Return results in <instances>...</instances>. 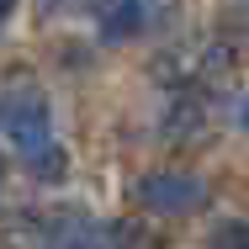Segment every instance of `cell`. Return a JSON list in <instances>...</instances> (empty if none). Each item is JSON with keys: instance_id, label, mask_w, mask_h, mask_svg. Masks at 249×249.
Wrapping results in <instances>:
<instances>
[{"instance_id": "1", "label": "cell", "mask_w": 249, "mask_h": 249, "mask_svg": "<svg viewBox=\"0 0 249 249\" xmlns=\"http://www.w3.org/2000/svg\"><path fill=\"white\" fill-rule=\"evenodd\" d=\"M0 133L11 138V149L27 159V170L37 180H64V149L53 138V111H48V96L32 90V85H16L0 96Z\"/></svg>"}, {"instance_id": "2", "label": "cell", "mask_w": 249, "mask_h": 249, "mask_svg": "<svg viewBox=\"0 0 249 249\" xmlns=\"http://www.w3.org/2000/svg\"><path fill=\"white\" fill-rule=\"evenodd\" d=\"M138 201L149 212H164V217H186V212H196L207 201V180L191 175V170H154L138 186Z\"/></svg>"}, {"instance_id": "3", "label": "cell", "mask_w": 249, "mask_h": 249, "mask_svg": "<svg viewBox=\"0 0 249 249\" xmlns=\"http://www.w3.org/2000/svg\"><path fill=\"white\" fill-rule=\"evenodd\" d=\"M90 11H96V27L106 43L138 37L149 27V0H90Z\"/></svg>"}, {"instance_id": "4", "label": "cell", "mask_w": 249, "mask_h": 249, "mask_svg": "<svg viewBox=\"0 0 249 249\" xmlns=\"http://www.w3.org/2000/svg\"><path fill=\"white\" fill-rule=\"evenodd\" d=\"M212 249H249V223H239V217L217 223L212 228Z\"/></svg>"}, {"instance_id": "5", "label": "cell", "mask_w": 249, "mask_h": 249, "mask_svg": "<svg viewBox=\"0 0 249 249\" xmlns=\"http://www.w3.org/2000/svg\"><path fill=\"white\" fill-rule=\"evenodd\" d=\"M11 11H16V0H0V21H5V16H11Z\"/></svg>"}, {"instance_id": "6", "label": "cell", "mask_w": 249, "mask_h": 249, "mask_svg": "<svg viewBox=\"0 0 249 249\" xmlns=\"http://www.w3.org/2000/svg\"><path fill=\"white\" fill-rule=\"evenodd\" d=\"M244 127H249V101H244Z\"/></svg>"}, {"instance_id": "7", "label": "cell", "mask_w": 249, "mask_h": 249, "mask_svg": "<svg viewBox=\"0 0 249 249\" xmlns=\"http://www.w3.org/2000/svg\"><path fill=\"white\" fill-rule=\"evenodd\" d=\"M43 5H64V0H43Z\"/></svg>"}]
</instances>
